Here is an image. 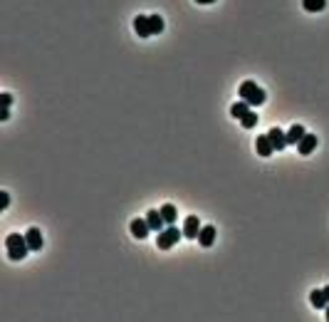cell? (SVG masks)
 I'll list each match as a JSON object with an SVG mask.
<instances>
[{"instance_id":"1","label":"cell","mask_w":329,"mask_h":322,"mask_svg":"<svg viewBox=\"0 0 329 322\" xmlns=\"http://www.w3.org/2000/svg\"><path fill=\"white\" fill-rule=\"evenodd\" d=\"M5 253L10 260H23L28 253H30V245H28V238L25 236H18V233H10L5 238Z\"/></svg>"},{"instance_id":"2","label":"cell","mask_w":329,"mask_h":322,"mask_svg":"<svg viewBox=\"0 0 329 322\" xmlns=\"http://www.w3.org/2000/svg\"><path fill=\"white\" fill-rule=\"evenodd\" d=\"M240 99H245L250 107H260V104H265V99H267V94H265V89L262 87H257L255 82H243L240 84Z\"/></svg>"},{"instance_id":"3","label":"cell","mask_w":329,"mask_h":322,"mask_svg":"<svg viewBox=\"0 0 329 322\" xmlns=\"http://www.w3.org/2000/svg\"><path fill=\"white\" fill-rule=\"evenodd\" d=\"M181 236H183V231H178L176 226H166L164 231H159V238H156L159 250H168V248H173Z\"/></svg>"},{"instance_id":"4","label":"cell","mask_w":329,"mask_h":322,"mask_svg":"<svg viewBox=\"0 0 329 322\" xmlns=\"http://www.w3.org/2000/svg\"><path fill=\"white\" fill-rule=\"evenodd\" d=\"M129 231H131V236H134V238L144 241V238L151 233V226H149V221H146V218H134V221L129 223Z\"/></svg>"},{"instance_id":"5","label":"cell","mask_w":329,"mask_h":322,"mask_svg":"<svg viewBox=\"0 0 329 322\" xmlns=\"http://www.w3.org/2000/svg\"><path fill=\"white\" fill-rule=\"evenodd\" d=\"M255 151H257L260 156H265V159L275 154V146H272V141H270L267 134H260V136L255 139Z\"/></svg>"},{"instance_id":"6","label":"cell","mask_w":329,"mask_h":322,"mask_svg":"<svg viewBox=\"0 0 329 322\" xmlns=\"http://www.w3.org/2000/svg\"><path fill=\"white\" fill-rule=\"evenodd\" d=\"M267 136H270V141H272L275 151H282V149L287 146V134H285L280 126H272V129L267 131Z\"/></svg>"},{"instance_id":"7","label":"cell","mask_w":329,"mask_h":322,"mask_svg":"<svg viewBox=\"0 0 329 322\" xmlns=\"http://www.w3.org/2000/svg\"><path fill=\"white\" fill-rule=\"evenodd\" d=\"M201 221H198V216H188L186 221H183V236L186 238H198V233H201Z\"/></svg>"},{"instance_id":"8","label":"cell","mask_w":329,"mask_h":322,"mask_svg":"<svg viewBox=\"0 0 329 322\" xmlns=\"http://www.w3.org/2000/svg\"><path fill=\"white\" fill-rule=\"evenodd\" d=\"M134 30L139 33V38H151V35H154V33H151V23H149L146 15H136V18H134Z\"/></svg>"},{"instance_id":"9","label":"cell","mask_w":329,"mask_h":322,"mask_svg":"<svg viewBox=\"0 0 329 322\" xmlns=\"http://www.w3.org/2000/svg\"><path fill=\"white\" fill-rule=\"evenodd\" d=\"M314 149H317V136H314V134H304L302 141L297 144V151H299L302 156H309Z\"/></svg>"},{"instance_id":"10","label":"cell","mask_w":329,"mask_h":322,"mask_svg":"<svg viewBox=\"0 0 329 322\" xmlns=\"http://www.w3.org/2000/svg\"><path fill=\"white\" fill-rule=\"evenodd\" d=\"M25 238H28V245H30V250H40L42 248V231L40 228H28V233H25Z\"/></svg>"},{"instance_id":"11","label":"cell","mask_w":329,"mask_h":322,"mask_svg":"<svg viewBox=\"0 0 329 322\" xmlns=\"http://www.w3.org/2000/svg\"><path fill=\"white\" fill-rule=\"evenodd\" d=\"M146 221H149L151 231H156V233H159V231H164L166 221H164V216H161V211H156V208H154V211H149V213H146Z\"/></svg>"},{"instance_id":"12","label":"cell","mask_w":329,"mask_h":322,"mask_svg":"<svg viewBox=\"0 0 329 322\" xmlns=\"http://www.w3.org/2000/svg\"><path fill=\"white\" fill-rule=\"evenodd\" d=\"M198 243H201L203 248H210V245L215 243V226H203L201 233H198Z\"/></svg>"},{"instance_id":"13","label":"cell","mask_w":329,"mask_h":322,"mask_svg":"<svg viewBox=\"0 0 329 322\" xmlns=\"http://www.w3.org/2000/svg\"><path fill=\"white\" fill-rule=\"evenodd\" d=\"M307 131H304V126L302 124H292L289 126V131H287V146L292 144V146H297L299 141H302V136H304Z\"/></svg>"},{"instance_id":"14","label":"cell","mask_w":329,"mask_h":322,"mask_svg":"<svg viewBox=\"0 0 329 322\" xmlns=\"http://www.w3.org/2000/svg\"><path fill=\"white\" fill-rule=\"evenodd\" d=\"M161 216H164V221H166V226H176V218H178V211H176V206L173 203H164L161 208Z\"/></svg>"},{"instance_id":"15","label":"cell","mask_w":329,"mask_h":322,"mask_svg":"<svg viewBox=\"0 0 329 322\" xmlns=\"http://www.w3.org/2000/svg\"><path fill=\"white\" fill-rule=\"evenodd\" d=\"M309 302H312V307H317V310H324L329 302L327 297H324V290H312V295H309Z\"/></svg>"},{"instance_id":"16","label":"cell","mask_w":329,"mask_h":322,"mask_svg":"<svg viewBox=\"0 0 329 322\" xmlns=\"http://www.w3.org/2000/svg\"><path fill=\"white\" fill-rule=\"evenodd\" d=\"M247 112H250V104H247L245 99H240V102H235V104L230 107V114H233L235 119H243Z\"/></svg>"},{"instance_id":"17","label":"cell","mask_w":329,"mask_h":322,"mask_svg":"<svg viewBox=\"0 0 329 322\" xmlns=\"http://www.w3.org/2000/svg\"><path fill=\"white\" fill-rule=\"evenodd\" d=\"M302 5L307 13H322L327 8V0H302Z\"/></svg>"},{"instance_id":"18","label":"cell","mask_w":329,"mask_h":322,"mask_svg":"<svg viewBox=\"0 0 329 322\" xmlns=\"http://www.w3.org/2000/svg\"><path fill=\"white\" fill-rule=\"evenodd\" d=\"M149 23H151V33L154 35L164 33V18L161 15H149Z\"/></svg>"},{"instance_id":"19","label":"cell","mask_w":329,"mask_h":322,"mask_svg":"<svg viewBox=\"0 0 329 322\" xmlns=\"http://www.w3.org/2000/svg\"><path fill=\"white\" fill-rule=\"evenodd\" d=\"M257 114H255V112H252V109H250V112H247L245 117H243V119H240V124H243V126H245V129H252V126H255V124H257Z\"/></svg>"},{"instance_id":"20","label":"cell","mask_w":329,"mask_h":322,"mask_svg":"<svg viewBox=\"0 0 329 322\" xmlns=\"http://www.w3.org/2000/svg\"><path fill=\"white\" fill-rule=\"evenodd\" d=\"M10 206V196H8V191H0V208L5 211Z\"/></svg>"},{"instance_id":"21","label":"cell","mask_w":329,"mask_h":322,"mask_svg":"<svg viewBox=\"0 0 329 322\" xmlns=\"http://www.w3.org/2000/svg\"><path fill=\"white\" fill-rule=\"evenodd\" d=\"M0 102H3V107H10V104H13V97H10L8 92H3V94H0Z\"/></svg>"},{"instance_id":"22","label":"cell","mask_w":329,"mask_h":322,"mask_svg":"<svg viewBox=\"0 0 329 322\" xmlns=\"http://www.w3.org/2000/svg\"><path fill=\"white\" fill-rule=\"evenodd\" d=\"M10 119V107H3V121Z\"/></svg>"},{"instance_id":"23","label":"cell","mask_w":329,"mask_h":322,"mask_svg":"<svg viewBox=\"0 0 329 322\" xmlns=\"http://www.w3.org/2000/svg\"><path fill=\"white\" fill-rule=\"evenodd\" d=\"M198 5H210V3H215V0H196Z\"/></svg>"},{"instance_id":"24","label":"cell","mask_w":329,"mask_h":322,"mask_svg":"<svg viewBox=\"0 0 329 322\" xmlns=\"http://www.w3.org/2000/svg\"><path fill=\"white\" fill-rule=\"evenodd\" d=\"M322 290H324V297H327V302H329V285L327 287H322Z\"/></svg>"},{"instance_id":"25","label":"cell","mask_w":329,"mask_h":322,"mask_svg":"<svg viewBox=\"0 0 329 322\" xmlns=\"http://www.w3.org/2000/svg\"><path fill=\"white\" fill-rule=\"evenodd\" d=\"M324 315H327V320H329V305H327V307H324Z\"/></svg>"}]
</instances>
